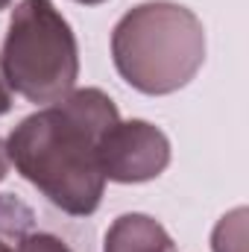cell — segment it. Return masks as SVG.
Returning a JSON list of instances; mask_svg holds the SVG:
<instances>
[{
  "instance_id": "obj_2",
  "label": "cell",
  "mask_w": 249,
  "mask_h": 252,
  "mask_svg": "<svg viewBox=\"0 0 249 252\" xmlns=\"http://www.w3.org/2000/svg\"><path fill=\"white\" fill-rule=\"evenodd\" d=\"M112 59L118 73L141 94H173L205 62V27L182 3H141L118 21Z\"/></svg>"
},
{
  "instance_id": "obj_7",
  "label": "cell",
  "mask_w": 249,
  "mask_h": 252,
  "mask_svg": "<svg viewBox=\"0 0 249 252\" xmlns=\"http://www.w3.org/2000/svg\"><path fill=\"white\" fill-rule=\"evenodd\" d=\"M214 252H247V208L229 211L214 229Z\"/></svg>"
},
{
  "instance_id": "obj_1",
  "label": "cell",
  "mask_w": 249,
  "mask_h": 252,
  "mask_svg": "<svg viewBox=\"0 0 249 252\" xmlns=\"http://www.w3.org/2000/svg\"><path fill=\"white\" fill-rule=\"evenodd\" d=\"M121 121L118 106L100 88H76L47 109L24 118L6 141L9 161L53 205L73 217L100 208L106 176L100 138Z\"/></svg>"
},
{
  "instance_id": "obj_6",
  "label": "cell",
  "mask_w": 249,
  "mask_h": 252,
  "mask_svg": "<svg viewBox=\"0 0 249 252\" xmlns=\"http://www.w3.org/2000/svg\"><path fill=\"white\" fill-rule=\"evenodd\" d=\"M0 252H70L56 235L35 232V214L18 199V205L0 220Z\"/></svg>"
},
{
  "instance_id": "obj_4",
  "label": "cell",
  "mask_w": 249,
  "mask_h": 252,
  "mask_svg": "<svg viewBox=\"0 0 249 252\" xmlns=\"http://www.w3.org/2000/svg\"><path fill=\"white\" fill-rule=\"evenodd\" d=\"M100 170L106 179L121 185H138L158 179L170 164V141L150 121H118L103 132Z\"/></svg>"
},
{
  "instance_id": "obj_9",
  "label": "cell",
  "mask_w": 249,
  "mask_h": 252,
  "mask_svg": "<svg viewBox=\"0 0 249 252\" xmlns=\"http://www.w3.org/2000/svg\"><path fill=\"white\" fill-rule=\"evenodd\" d=\"M15 205H18V196H12V193H0V220H3Z\"/></svg>"
},
{
  "instance_id": "obj_11",
  "label": "cell",
  "mask_w": 249,
  "mask_h": 252,
  "mask_svg": "<svg viewBox=\"0 0 249 252\" xmlns=\"http://www.w3.org/2000/svg\"><path fill=\"white\" fill-rule=\"evenodd\" d=\"M76 3H82V6H100V3H106V0H76Z\"/></svg>"
},
{
  "instance_id": "obj_12",
  "label": "cell",
  "mask_w": 249,
  "mask_h": 252,
  "mask_svg": "<svg viewBox=\"0 0 249 252\" xmlns=\"http://www.w3.org/2000/svg\"><path fill=\"white\" fill-rule=\"evenodd\" d=\"M9 3H12V0H0V9H6V6H9Z\"/></svg>"
},
{
  "instance_id": "obj_10",
  "label": "cell",
  "mask_w": 249,
  "mask_h": 252,
  "mask_svg": "<svg viewBox=\"0 0 249 252\" xmlns=\"http://www.w3.org/2000/svg\"><path fill=\"white\" fill-rule=\"evenodd\" d=\"M6 173H9V153H6V144L0 141V182L6 179Z\"/></svg>"
},
{
  "instance_id": "obj_8",
  "label": "cell",
  "mask_w": 249,
  "mask_h": 252,
  "mask_svg": "<svg viewBox=\"0 0 249 252\" xmlns=\"http://www.w3.org/2000/svg\"><path fill=\"white\" fill-rule=\"evenodd\" d=\"M9 109H12V88H9V82L3 76V67H0V115H6Z\"/></svg>"
},
{
  "instance_id": "obj_3",
  "label": "cell",
  "mask_w": 249,
  "mask_h": 252,
  "mask_svg": "<svg viewBox=\"0 0 249 252\" xmlns=\"http://www.w3.org/2000/svg\"><path fill=\"white\" fill-rule=\"evenodd\" d=\"M0 67L9 88L30 103H56L73 91L76 35L53 0H21L12 9Z\"/></svg>"
},
{
  "instance_id": "obj_5",
  "label": "cell",
  "mask_w": 249,
  "mask_h": 252,
  "mask_svg": "<svg viewBox=\"0 0 249 252\" xmlns=\"http://www.w3.org/2000/svg\"><path fill=\"white\" fill-rule=\"evenodd\" d=\"M103 252H173V238L147 214H121L106 232Z\"/></svg>"
}]
</instances>
